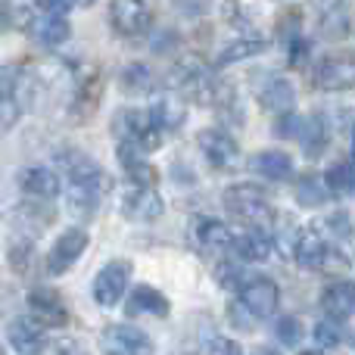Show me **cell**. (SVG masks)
Returning a JSON list of instances; mask_svg holds the SVG:
<instances>
[{"mask_svg":"<svg viewBox=\"0 0 355 355\" xmlns=\"http://www.w3.org/2000/svg\"><path fill=\"white\" fill-rule=\"evenodd\" d=\"M184 112H187V103L172 94V97L156 100V106L150 110V116H153V122H156L159 131H175V128H181Z\"/></svg>","mask_w":355,"mask_h":355,"instance_id":"cell-26","label":"cell"},{"mask_svg":"<svg viewBox=\"0 0 355 355\" xmlns=\"http://www.w3.org/2000/svg\"><path fill=\"white\" fill-rule=\"evenodd\" d=\"M250 168L265 181H290L293 178V159L284 150H262L250 159Z\"/></svg>","mask_w":355,"mask_h":355,"instance_id":"cell-22","label":"cell"},{"mask_svg":"<svg viewBox=\"0 0 355 355\" xmlns=\"http://www.w3.org/2000/svg\"><path fill=\"white\" fill-rule=\"evenodd\" d=\"M331 193H352L355 190V162H334L324 175Z\"/></svg>","mask_w":355,"mask_h":355,"instance_id":"cell-33","label":"cell"},{"mask_svg":"<svg viewBox=\"0 0 355 355\" xmlns=\"http://www.w3.org/2000/svg\"><path fill=\"white\" fill-rule=\"evenodd\" d=\"M327 184H324V178H318V175H302V178H296V200H300V206H306V209H318V206H324L327 202Z\"/></svg>","mask_w":355,"mask_h":355,"instance_id":"cell-29","label":"cell"},{"mask_svg":"<svg viewBox=\"0 0 355 355\" xmlns=\"http://www.w3.org/2000/svg\"><path fill=\"white\" fill-rule=\"evenodd\" d=\"M331 252V246L324 243L318 231H300V240H296V250L293 259L302 271H321L324 268V259Z\"/></svg>","mask_w":355,"mask_h":355,"instance_id":"cell-21","label":"cell"},{"mask_svg":"<svg viewBox=\"0 0 355 355\" xmlns=\"http://www.w3.org/2000/svg\"><path fill=\"white\" fill-rule=\"evenodd\" d=\"M119 85H122L125 94H150L156 87V78L153 72H150V66H144V62H128V66L122 69V75H119Z\"/></svg>","mask_w":355,"mask_h":355,"instance_id":"cell-28","label":"cell"},{"mask_svg":"<svg viewBox=\"0 0 355 355\" xmlns=\"http://www.w3.org/2000/svg\"><path fill=\"white\" fill-rule=\"evenodd\" d=\"M31 35H35V41L44 44V47H60V44L69 41V19L62 16V12H50V10L37 6Z\"/></svg>","mask_w":355,"mask_h":355,"instance_id":"cell-19","label":"cell"},{"mask_svg":"<svg viewBox=\"0 0 355 355\" xmlns=\"http://www.w3.org/2000/svg\"><path fill=\"white\" fill-rule=\"evenodd\" d=\"M349 147H352V156H355V128H352V141H349Z\"/></svg>","mask_w":355,"mask_h":355,"instance_id":"cell-42","label":"cell"},{"mask_svg":"<svg viewBox=\"0 0 355 355\" xmlns=\"http://www.w3.org/2000/svg\"><path fill=\"white\" fill-rule=\"evenodd\" d=\"M275 334H277V340H281L284 346H296V343L302 340V324H300V318H290V315H284V318L275 324Z\"/></svg>","mask_w":355,"mask_h":355,"instance_id":"cell-36","label":"cell"},{"mask_svg":"<svg viewBox=\"0 0 355 355\" xmlns=\"http://www.w3.org/2000/svg\"><path fill=\"white\" fill-rule=\"evenodd\" d=\"M122 212L128 215L131 221H156L166 212V202L156 193V187H147V184H137V181H125Z\"/></svg>","mask_w":355,"mask_h":355,"instance_id":"cell-6","label":"cell"},{"mask_svg":"<svg viewBox=\"0 0 355 355\" xmlns=\"http://www.w3.org/2000/svg\"><path fill=\"white\" fill-rule=\"evenodd\" d=\"M0 355H3V346H0Z\"/></svg>","mask_w":355,"mask_h":355,"instance_id":"cell-44","label":"cell"},{"mask_svg":"<svg viewBox=\"0 0 355 355\" xmlns=\"http://www.w3.org/2000/svg\"><path fill=\"white\" fill-rule=\"evenodd\" d=\"M110 25L122 37H141L150 28V6L137 0H119L110 6Z\"/></svg>","mask_w":355,"mask_h":355,"instance_id":"cell-12","label":"cell"},{"mask_svg":"<svg viewBox=\"0 0 355 355\" xmlns=\"http://www.w3.org/2000/svg\"><path fill=\"white\" fill-rule=\"evenodd\" d=\"M168 87L187 94L196 103H212L218 81L212 78V66H209L200 53H190V56H181V60L168 69Z\"/></svg>","mask_w":355,"mask_h":355,"instance_id":"cell-3","label":"cell"},{"mask_svg":"<svg viewBox=\"0 0 355 355\" xmlns=\"http://www.w3.org/2000/svg\"><path fill=\"white\" fill-rule=\"evenodd\" d=\"M87 250V231L81 227H66V231L56 237V243L47 252V275H66Z\"/></svg>","mask_w":355,"mask_h":355,"instance_id":"cell-8","label":"cell"},{"mask_svg":"<svg viewBox=\"0 0 355 355\" xmlns=\"http://www.w3.org/2000/svg\"><path fill=\"white\" fill-rule=\"evenodd\" d=\"M259 355H277L275 349H262V352H259Z\"/></svg>","mask_w":355,"mask_h":355,"instance_id":"cell-43","label":"cell"},{"mask_svg":"<svg viewBox=\"0 0 355 355\" xmlns=\"http://www.w3.org/2000/svg\"><path fill=\"white\" fill-rule=\"evenodd\" d=\"M112 135H119V147H131L137 153H153L162 141L150 110H122L112 122Z\"/></svg>","mask_w":355,"mask_h":355,"instance_id":"cell-4","label":"cell"},{"mask_svg":"<svg viewBox=\"0 0 355 355\" xmlns=\"http://www.w3.org/2000/svg\"><path fill=\"white\" fill-rule=\"evenodd\" d=\"M259 103H262L265 112H271V116H290L296 106V91L293 85H290V78H284V75H275V78H268L262 85V91H259Z\"/></svg>","mask_w":355,"mask_h":355,"instance_id":"cell-17","label":"cell"},{"mask_svg":"<svg viewBox=\"0 0 355 355\" xmlns=\"http://www.w3.org/2000/svg\"><path fill=\"white\" fill-rule=\"evenodd\" d=\"M225 209L231 218H237L240 225H246L250 231H265L275 218V209H271L268 196L259 184H231L225 190Z\"/></svg>","mask_w":355,"mask_h":355,"instance_id":"cell-2","label":"cell"},{"mask_svg":"<svg viewBox=\"0 0 355 355\" xmlns=\"http://www.w3.org/2000/svg\"><path fill=\"white\" fill-rule=\"evenodd\" d=\"M302 122H306V119L302 116H293V112H290V116H284L281 122H277V135L281 137H293V141H300V131H302Z\"/></svg>","mask_w":355,"mask_h":355,"instance_id":"cell-39","label":"cell"},{"mask_svg":"<svg viewBox=\"0 0 355 355\" xmlns=\"http://www.w3.org/2000/svg\"><path fill=\"white\" fill-rule=\"evenodd\" d=\"M271 246H275V240L265 231H246L240 237H234V250L243 262H265L271 256Z\"/></svg>","mask_w":355,"mask_h":355,"instance_id":"cell-25","label":"cell"},{"mask_svg":"<svg viewBox=\"0 0 355 355\" xmlns=\"http://www.w3.org/2000/svg\"><path fill=\"white\" fill-rule=\"evenodd\" d=\"M100 97H103V78L100 75H91V78L81 81V87L75 91L72 103H69V116H72L75 125L91 122V116L97 112Z\"/></svg>","mask_w":355,"mask_h":355,"instance_id":"cell-18","label":"cell"},{"mask_svg":"<svg viewBox=\"0 0 355 355\" xmlns=\"http://www.w3.org/2000/svg\"><path fill=\"white\" fill-rule=\"evenodd\" d=\"M196 240H200V246H206V250H227V246H234L231 227H227L225 221H215V218L196 221Z\"/></svg>","mask_w":355,"mask_h":355,"instance_id":"cell-27","label":"cell"},{"mask_svg":"<svg viewBox=\"0 0 355 355\" xmlns=\"http://www.w3.org/2000/svg\"><path fill=\"white\" fill-rule=\"evenodd\" d=\"M300 144L306 147V156H318L327 144V125L321 122L318 116L306 119V122H302V131H300Z\"/></svg>","mask_w":355,"mask_h":355,"instance_id":"cell-32","label":"cell"},{"mask_svg":"<svg viewBox=\"0 0 355 355\" xmlns=\"http://www.w3.org/2000/svg\"><path fill=\"white\" fill-rule=\"evenodd\" d=\"M259 53H265V41H262V37H240V41L225 44L215 62H218V66H234V62H243V60L259 56Z\"/></svg>","mask_w":355,"mask_h":355,"instance_id":"cell-30","label":"cell"},{"mask_svg":"<svg viewBox=\"0 0 355 355\" xmlns=\"http://www.w3.org/2000/svg\"><path fill=\"white\" fill-rule=\"evenodd\" d=\"M28 312L41 327H62L69 324V309L56 290L37 287L28 293Z\"/></svg>","mask_w":355,"mask_h":355,"instance_id":"cell-13","label":"cell"},{"mask_svg":"<svg viewBox=\"0 0 355 355\" xmlns=\"http://www.w3.org/2000/svg\"><path fill=\"white\" fill-rule=\"evenodd\" d=\"M19 190L35 202H50L60 196V178H56V172H50V168L28 166L19 175Z\"/></svg>","mask_w":355,"mask_h":355,"instance_id":"cell-16","label":"cell"},{"mask_svg":"<svg viewBox=\"0 0 355 355\" xmlns=\"http://www.w3.org/2000/svg\"><path fill=\"white\" fill-rule=\"evenodd\" d=\"M22 116V72L16 66H0V125H16Z\"/></svg>","mask_w":355,"mask_h":355,"instance_id":"cell-14","label":"cell"},{"mask_svg":"<svg viewBox=\"0 0 355 355\" xmlns=\"http://www.w3.org/2000/svg\"><path fill=\"white\" fill-rule=\"evenodd\" d=\"M35 16H37V6L31 3H0V25L3 28H31L35 25Z\"/></svg>","mask_w":355,"mask_h":355,"instance_id":"cell-31","label":"cell"},{"mask_svg":"<svg viewBox=\"0 0 355 355\" xmlns=\"http://www.w3.org/2000/svg\"><path fill=\"white\" fill-rule=\"evenodd\" d=\"M56 166L66 172L69 181V209L78 218H91L97 212V206L103 202V196L112 190L110 175L103 172L100 162H94L85 150L66 147L56 150Z\"/></svg>","mask_w":355,"mask_h":355,"instance_id":"cell-1","label":"cell"},{"mask_svg":"<svg viewBox=\"0 0 355 355\" xmlns=\"http://www.w3.org/2000/svg\"><path fill=\"white\" fill-rule=\"evenodd\" d=\"M312 334H315V343H318V346H340V343H343V324H340V321H334V318L318 321Z\"/></svg>","mask_w":355,"mask_h":355,"instance_id":"cell-34","label":"cell"},{"mask_svg":"<svg viewBox=\"0 0 355 355\" xmlns=\"http://www.w3.org/2000/svg\"><path fill=\"white\" fill-rule=\"evenodd\" d=\"M300 355H327V352H321V349H306V352H300Z\"/></svg>","mask_w":355,"mask_h":355,"instance_id":"cell-41","label":"cell"},{"mask_svg":"<svg viewBox=\"0 0 355 355\" xmlns=\"http://www.w3.org/2000/svg\"><path fill=\"white\" fill-rule=\"evenodd\" d=\"M240 302L256 318H271L277 312V302H281V290L271 277H250L240 290Z\"/></svg>","mask_w":355,"mask_h":355,"instance_id":"cell-11","label":"cell"},{"mask_svg":"<svg viewBox=\"0 0 355 355\" xmlns=\"http://www.w3.org/2000/svg\"><path fill=\"white\" fill-rule=\"evenodd\" d=\"M31 262H35V250H31V243H25V240H19V243L10 246V265L16 275H28L31 271Z\"/></svg>","mask_w":355,"mask_h":355,"instance_id":"cell-35","label":"cell"},{"mask_svg":"<svg viewBox=\"0 0 355 355\" xmlns=\"http://www.w3.org/2000/svg\"><path fill=\"white\" fill-rule=\"evenodd\" d=\"M215 275H218V281L225 284V287H234L237 293L243 290V284H246V281H243V268H240L237 262H221Z\"/></svg>","mask_w":355,"mask_h":355,"instance_id":"cell-37","label":"cell"},{"mask_svg":"<svg viewBox=\"0 0 355 355\" xmlns=\"http://www.w3.org/2000/svg\"><path fill=\"white\" fill-rule=\"evenodd\" d=\"M6 340L19 355H41L47 349V334L35 318H16L6 327Z\"/></svg>","mask_w":355,"mask_h":355,"instance_id":"cell-15","label":"cell"},{"mask_svg":"<svg viewBox=\"0 0 355 355\" xmlns=\"http://www.w3.org/2000/svg\"><path fill=\"white\" fill-rule=\"evenodd\" d=\"M318 31L327 37V41H343L352 31V12L346 3H327L321 6L318 16Z\"/></svg>","mask_w":355,"mask_h":355,"instance_id":"cell-23","label":"cell"},{"mask_svg":"<svg viewBox=\"0 0 355 355\" xmlns=\"http://www.w3.org/2000/svg\"><path fill=\"white\" fill-rule=\"evenodd\" d=\"M206 355H243V349L227 337H212L206 340Z\"/></svg>","mask_w":355,"mask_h":355,"instance_id":"cell-38","label":"cell"},{"mask_svg":"<svg viewBox=\"0 0 355 355\" xmlns=\"http://www.w3.org/2000/svg\"><path fill=\"white\" fill-rule=\"evenodd\" d=\"M106 355H153V340L135 324H110L100 334Z\"/></svg>","mask_w":355,"mask_h":355,"instance_id":"cell-7","label":"cell"},{"mask_svg":"<svg viewBox=\"0 0 355 355\" xmlns=\"http://www.w3.org/2000/svg\"><path fill=\"white\" fill-rule=\"evenodd\" d=\"M321 309L327 312V318L343 321L355 315V284L352 281H334L331 287H324L321 293Z\"/></svg>","mask_w":355,"mask_h":355,"instance_id":"cell-20","label":"cell"},{"mask_svg":"<svg viewBox=\"0 0 355 355\" xmlns=\"http://www.w3.org/2000/svg\"><path fill=\"white\" fill-rule=\"evenodd\" d=\"M318 91H352L355 87V56H324L312 75Z\"/></svg>","mask_w":355,"mask_h":355,"instance_id":"cell-10","label":"cell"},{"mask_svg":"<svg viewBox=\"0 0 355 355\" xmlns=\"http://www.w3.org/2000/svg\"><path fill=\"white\" fill-rule=\"evenodd\" d=\"M168 309L172 306H168L166 296L156 287H147V284L135 287V293L128 300V315H156V318H166Z\"/></svg>","mask_w":355,"mask_h":355,"instance_id":"cell-24","label":"cell"},{"mask_svg":"<svg viewBox=\"0 0 355 355\" xmlns=\"http://www.w3.org/2000/svg\"><path fill=\"white\" fill-rule=\"evenodd\" d=\"M128 277H131V265L125 259L103 265L97 271V277H94V300H97V306L112 309L116 302H122L125 290H128Z\"/></svg>","mask_w":355,"mask_h":355,"instance_id":"cell-9","label":"cell"},{"mask_svg":"<svg viewBox=\"0 0 355 355\" xmlns=\"http://www.w3.org/2000/svg\"><path fill=\"white\" fill-rule=\"evenodd\" d=\"M196 147H200L202 159L215 168V172H231L237 166V141L227 135L225 128H206L196 135Z\"/></svg>","mask_w":355,"mask_h":355,"instance_id":"cell-5","label":"cell"},{"mask_svg":"<svg viewBox=\"0 0 355 355\" xmlns=\"http://www.w3.org/2000/svg\"><path fill=\"white\" fill-rule=\"evenodd\" d=\"M60 349H56V355H85L78 349V343H56Z\"/></svg>","mask_w":355,"mask_h":355,"instance_id":"cell-40","label":"cell"}]
</instances>
